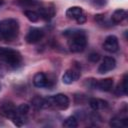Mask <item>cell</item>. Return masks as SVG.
Wrapping results in <instances>:
<instances>
[{
	"label": "cell",
	"mask_w": 128,
	"mask_h": 128,
	"mask_svg": "<svg viewBox=\"0 0 128 128\" xmlns=\"http://www.w3.org/2000/svg\"><path fill=\"white\" fill-rule=\"evenodd\" d=\"M65 35L69 37L68 47L71 52L77 53L84 50L87 44V38L83 31H80V30H73L71 32L66 31Z\"/></svg>",
	"instance_id": "cell-1"
},
{
	"label": "cell",
	"mask_w": 128,
	"mask_h": 128,
	"mask_svg": "<svg viewBox=\"0 0 128 128\" xmlns=\"http://www.w3.org/2000/svg\"><path fill=\"white\" fill-rule=\"evenodd\" d=\"M19 32V24L14 19H5L0 21V34L1 40L11 41L17 37Z\"/></svg>",
	"instance_id": "cell-2"
},
{
	"label": "cell",
	"mask_w": 128,
	"mask_h": 128,
	"mask_svg": "<svg viewBox=\"0 0 128 128\" xmlns=\"http://www.w3.org/2000/svg\"><path fill=\"white\" fill-rule=\"evenodd\" d=\"M0 59L12 67H17L22 61V57L18 51L4 47H0Z\"/></svg>",
	"instance_id": "cell-3"
},
{
	"label": "cell",
	"mask_w": 128,
	"mask_h": 128,
	"mask_svg": "<svg viewBox=\"0 0 128 128\" xmlns=\"http://www.w3.org/2000/svg\"><path fill=\"white\" fill-rule=\"evenodd\" d=\"M69 106V98L65 94H57L51 97L44 99V108L48 107H56L58 109L64 110Z\"/></svg>",
	"instance_id": "cell-4"
},
{
	"label": "cell",
	"mask_w": 128,
	"mask_h": 128,
	"mask_svg": "<svg viewBox=\"0 0 128 128\" xmlns=\"http://www.w3.org/2000/svg\"><path fill=\"white\" fill-rule=\"evenodd\" d=\"M103 48H104V50H106L107 52H110V53H114V52L118 51L119 43H118L117 37L114 35H110V36L106 37V39L104 40V43H103Z\"/></svg>",
	"instance_id": "cell-5"
},
{
	"label": "cell",
	"mask_w": 128,
	"mask_h": 128,
	"mask_svg": "<svg viewBox=\"0 0 128 128\" xmlns=\"http://www.w3.org/2000/svg\"><path fill=\"white\" fill-rule=\"evenodd\" d=\"M116 66V61L113 57H110V56H107L103 59L102 63L100 64V66L98 67V72L100 74H104V73H107L111 70H113Z\"/></svg>",
	"instance_id": "cell-6"
},
{
	"label": "cell",
	"mask_w": 128,
	"mask_h": 128,
	"mask_svg": "<svg viewBox=\"0 0 128 128\" xmlns=\"http://www.w3.org/2000/svg\"><path fill=\"white\" fill-rule=\"evenodd\" d=\"M0 113L3 116L7 117V118L13 119L17 115V110H16V107L12 103L6 102V103L1 104V106H0Z\"/></svg>",
	"instance_id": "cell-7"
},
{
	"label": "cell",
	"mask_w": 128,
	"mask_h": 128,
	"mask_svg": "<svg viewBox=\"0 0 128 128\" xmlns=\"http://www.w3.org/2000/svg\"><path fill=\"white\" fill-rule=\"evenodd\" d=\"M44 36V32L39 29V28H31L29 30V32L27 33L26 36V40L28 43L30 44H34L37 43L38 41H40Z\"/></svg>",
	"instance_id": "cell-8"
},
{
	"label": "cell",
	"mask_w": 128,
	"mask_h": 128,
	"mask_svg": "<svg viewBox=\"0 0 128 128\" xmlns=\"http://www.w3.org/2000/svg\"><path fill=\"white\" fill-rule=\"evenodd\" d=\"M80 77V71L77 70V69H70V70H67L63 77H62V80L65 84H71L72 82L78 80V78Z\"/></svg>",
	"instance_id": "cell-9"
},
{
	"label": "cell",
	"mask_w": 128,
	"mask_h": 128,
	"mask_svg": "<svg viewBox=\"0 0 128 128\" xmlns=\"http://www.w3.org/2000/svg\"><path fill=\"white\" fill-rule=\"evenodd\" d=\"M33 83L38 88H43V87L49 86V80L47 79L46 75L44 73H41V72L35 74V76L33 78Z\"/></svg>",
	"instance_id": "cell-10"
},
{
	"label": "cell",
	"mask_w": 128,
	"mask_h": 128,
	"mask_svg": "<svg viewBox=\"0 0 128 128\" xmlns=\"http://www.w3.org/2000/svg\"><path fill=\"white\" fill-rule=\"evenodd\" d=\"M96 87L101 91H110L113 88V79L112 78H105L99 81H96Z\"/></svg>",
	"instance_id": "cell-11"
},
{
	"label": "cell",
	"mask_w": 128,
	"mask_h": 128,
	"mask_svg": "<svg viewBox=\"0 0 128 128\" xmlns=\"http://www.w3.org/2000/svg\"><path fill=\"white\" fill-rule=\"evenodd\" d=\"M126 17H127V12L124 9H117V10H115L113 12V14L111 16V19H112V22L113 23L119 24L123 20H125Z\"/></svg>",
	"instance_id": "cell-12"
},
{
	"label": "cell",
	"mask_w": 128,
	"mask_h": 128,
	"mask_svg": "<svg viewBox=\"0 0 128 128\" xmlns=\"http://www.w3.org/2000/svg\"><path fill=\"white\" fill-rule=\"evenodd\" d=\"M83 10L81 7H77V6H73V7H70L67 9L66 11V16L70 19H77L79 16H81L83 14Z\"/></svg>",
	"instance_id": "cell-13"
},
{
	"label": "cell",
	"mask_w": 128,
	"mask_h": 128,
	"mask_svg": "<svg viewBox=\"0 0 128 128\" xmlns=\"http://www.w3.org/2000/svg\"><path fill=\"white\" fill-rule=\"evenodd\" d=\"M38 14L40 17H42L46 20H49L54 16L55 10L53 7H41V8H39Z\"/></svg>",
	"instance_id": "cell-14"
},
{
	"label": "cell",
	"mask_w": 128,
	"mask_h": 128,
	"mask_svg": "<svg viewBox=\"0 0 128 128\" xmlns=\"http://www.w3.org/2000/svg\"><path fill=\"white\" fill-rule=\"evenodd\" d=\"M89 104H90V107L94 110H101L107 107V102L102 99H98V98H92L89 101Z\"/></svg>",
	"instance_id": "cell-15"
},
{
	"label": "cell",
	"mask_w": 128,
	"mask_h": 128,
	"mask_svg": "<svg viewBox=\"0 0 128 128\" xmlns=\"http://www.w3.org/2000/svg\"><path fill=\"white\" fill-rule=\"evenodd\" d=\"M127 119L126 118H118L115 117L113 119H111L110 121V126L111 127H115V128H119V127H126L127 126Z\"/></svg>",
	"instance_id": "cell-16"
},
{
	"label": "cell",
	"mask_w": 128,
	"mask_h": 128,
	"mask_svg": "<svg viewBox=\"0 0 128 128\" xmlns=\"http://www.w3.org/2000/svg\"><path fill=\"white\" fill-rule=\"evenodd\" d=\"M24 14L27 17V19L29 21H31V22H37L39 20V18H40L38 12H35V11H32V10H25Z\"/></svg>",
	"instance_id": "cell-17"
},
{
	"label": "cell",
	"mask_w": 128,
	"mask_h": 128,
	"mask_svg": "<svg viewBox=\"0 0 128 128\" xmlns=\"http://www.w3.org/2000/svg\"><path fill=\"white\" fill-rule=\"evenodd\" d=\"M78 125V122H77V119L73 116L71 117H68L64 122H63V126L66 127V128H75L77 127Z\"/></svg>",
	"instance_id": "cell-18"
},
{
	"label": "cell",
	"mask_w": 128,
	"mask_h": 128,
	"mask_svg": "<svg viewBox=\"0 0 128 128\" xmlns=\"http://www.w3.org/2000/svg\"><path fill=\"white\" fill-rule=\"evenodd\" d=\"M32 105L35 108H37V109L44 108V99L43 98H40V97H35L32 100Z\"/></svg>",
	"instance_id": "cell-19"
},
{
	"label": "cell",
	"mask_w": 128,
	"mask_h": 128,
	"mask_svg": "<svg viewBox=\"0 0 128 128\" xmlns=\"http://www.w3.org/2000/svg\"><path fill=\"white\" fill-rule=\"evenodd\" d=\"M16 110H17V113H18V114L25 116V115H27V113L29 112V106H28L27 104H21V105H19V106L16 108Z\"/></svg>",
	"instance_id": "cell-20"
},
{
	"label": "cell",
	"mask_w": 128,
	"mask_h": 128,
	"mask_svg": "<svg viewBox=\"0 0 128 128\" xmlns=\"http://www.w3.org/2000/svg\"><path fill=\"white\" fill-rule=\"evenodd\" d=\"M88 59H89L91 62L96 63V62L99 61V59H100V55H99L98 53H90V55L88 56Z\"/></svg>",
	"instance_id": "cell-21"
},
{
	"label": "cell",
	"mask_w": 128,
	"mask_h": 128,
	"mask_svg": "<svg viewBox=\"0 0 128 128\" xmlns=\"http://www.w3.org/2000/svg\"><path fill=\"white\" fill-rule=\"evenodd\" d=\"M76 21H77V23H79V24H82V23H84V22L86 21V16H85V14L83 13L81 16H79V17L76 19Z\"/></svg>",
	"instance_id": "cell-22"
},
{
	"label": "cell",
	"mask_w": 128,
	"mask_h": 128,
	"mask_svg": "<svg viewBox=\"0 0 128 128\" xmlns=\"http://www.w3.org/2000/svg\"><path fill=\"white\" fill-rule=\"evenodd\" d=\"M106 3V0H94V4L96 6H103Z\"/></svg>",
	"instance_id": "cell-23"
},
{
	"label": "cell",
	"mask_w": 128,
	"mask_h": 128,
	"mask_svg": "<svg viewBox=\"0 0 128 128\" xmlns=\"http://www.w3.org/2000/svg\"><path fill=\"white\" fill-rule=\"evenodd\" d=\"M22 3H24V4H31V3H33L35 0H20Z\"/></svg>",
	"instance_id": "cell-24"
},
{
	"label": "cell",
	"mask_w": 128,
	"mask_h": 128,
	"mask_svg": "<svg viewBox=\"0 0 128 128\" xmlns=\"http://www.w3.org/2000/svg\"><path fill=\"white\" fill-rule=\"evenodd\" d=\"M3 4V0H0V6Z\"/></svg>",
	"instance_id": "cell-25"
},
{
	"label": "cell",
	"mask_w": 128,
	"mask_h": 128,
	"mask_svg": "<svg viewBox=\"0 0 128 128\" xmlns=\"http://www.w3.org/2000/svg\"><path fill=\"white\" fill-rule=\"evenodd\" d=\"M0 40H1V34H0Z\"/></svg>",
	"instance_id": "cell-26"
},
{
	"label": "cell",
	"mask_w": 128,
	"mask_h": 128,
	"mask_svg": "<svg viewBox=\"0 0 128 128\" xmlns=\"http://www.w3.org/2000/svg\"><path fill=\"white\" fill-rule=\"evenodd\" d=\"M0 90H1V85H0Z\"/></svg>",
	"instance_id": "cell-27"
}]
</instances>
